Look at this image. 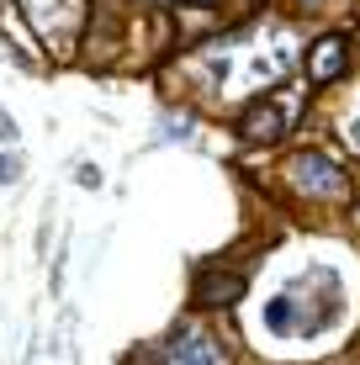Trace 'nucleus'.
Returning a JSON list of instances; mask_svg holds the SVG:
<instances>
[{"label":"nucleus","instance_id":"f03ea898","mask_svg":"<svg viewBox=\"0 0 360 365\" xmlns=\"http://www.w3.org/2000/svg\"><path fill=\"white\" fill-rule=\"evenodd\" d=\"M287 175H292L297 191L313 196V201H344V196H350V180H344V170L334 165L329 154H318V148L297 154L292 165H287Z\"/></svg>","mask_w":360,"mask_h":365},{"label":"nucleus","instance_id":"1a4fd4ad","mask_svg":"<svg viewBox=\"0 0 360 365\" xmlns=\"http://www.w3.org/2000/svg\"><path fill=\"white\" fill-rule=\"evenodd\" d=\"M0 138H6V143H16V117H11V111H0Z\"/></svg>","mask_w":360,"mask_h":365},{"label":"nucleus","instance_id":"423d86ee","mask_svg":"<svg viewBox=\"0 0 360 365\" xmlns=\"http://www.w3.org/2000/svg\"><path fill=\"white\" fill-rule=\"evenodd\" d=\"M239 297H244V275H233V270H207L196 281V302H207V307H228Z\"/></svg>","mask_w":360,"mask_h":365},{"label":"nucleus","instance_id":"20e7f679","mask_svg":"<svg viewBox=\"0 0 360 365\" xmlns=\"http://www.w3.org/2000/svg\"><path fill=\"white\" fill-rule=\"evenodd\" d=\"M297 111H302V85H292V91H281V96H259V106L244 117V133H250L254 143H276L297 122Z\"/></svg>","mask_w":360,"mask_h":365},{"label":"nucleus","instance_id":"0eeeda50","mask_svg":"<svg viewBox=\"0 0 360 365\" xmlns=\"http://www.w3.org/2000/svg\"><path fill=\"white\" fill-rule=\"evenodd\" d=\"M339 69H344V37H324V43L313 48V58H307V80L329 85Z\"/></svg>","mask_w":360,"mask_h":365},{"label":"nucleus","instance_id":"9b49d317","mask_svg":"<svg viewBox=\"0 0 360 365\" xmlns=\"http://www.w3.org/2000/svg\"><path fill=\"white\" fill-rule=\"evenodd\" d=\"M180 6H212V0H180Z\"/></svg>","mask_w":360,"mask_h":365},{"label":"nucleus","instance_id":"39448f33","mask_svg":"<svg viewBox=\"0 0 360 365\" xmlns=\"http://www.w3.org/2000/svg\"><path fill=\"white\" fill-rule=\"evenodd\" d=\"M27 16L43 37H69L85 11H80V0H27Z\"/></svg>","mask_w":360,"mask_h":365},{"label":"nucleus","instance_id":"7ed1b4c3","mask_svg":"<svg viewBox=\"0 0 360 365\" xmlns=\"http://www.w3.org/2000/svg\"><path fill=\"white\" fill-rule=\"evenodd\" d=\"M159 365H228V349H222V339L212 329H196V323H185L165 339V349H159Z\"/></svg>","mask_w":360,"mask_h":365},{"label":"nucleus","instance_id":"f257e3e1","mask_svg":"<svg viewBox=\"0 0 360 365\" xmlns=\"http://www.w3.org/2000/svg\"><path fill=\"white\" fill-rule=\"evenodd\" d=\"M334 318H339V281H334L324 297H313V292H307V275H302V281H292L281 297H270V302H265V323H270V334L313 339L318 329H329Z\"/></svg>","mask_w":360,"mask_h":365},{"label":"nucleus","instance_id":"6e6552de","mask_svg":"<svg viewBox=\"0 0 360 365\" xmlns=\"http://www.w3.org/2000/svg\"><path fill=\"white\" fill-rule=\"evenodd\" d=\"M21 180V159L16 154H0V185H16Z\"/></svg>","mask_w":360,"mask_h":365},{"label":"nucleus","instance_id":"f8f14e48","mask_svg":"<svg viewBox=\"0 0 360 365\" xmlns=\"http://www.w3.org/2000/svg\"><path fill=\"white\" fill-rule=\"evenodd\" d=\"M307 6H318V0H307Z\"/></svg>","mask_w":360,"mask_h":365},{"label":"nucleus","instance_id":"9d476101","mask_svg":"<svg viewBox=\"0 0 360 365\" xmlns=\"http://www.w3.org/2000/svg\"><path fill=\"white\" fill-rule=\"evenodd\" d=\"M344 133H350V143L360 148V111H355V117H350V122H344Z\"/></svg>","mask_w":360,"mask_h":365}]
</instances>
